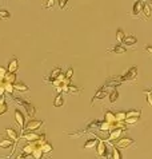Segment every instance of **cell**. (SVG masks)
Wrapping results in <instances>:
<instances>
[{"label":"cell","instance_id":"cell-1","mask_svg":"<svg viewBox=\"0 0 152 159\" xmlns=\"http://www.w3.org/2000/svg\"><path fill=\"white\" fill-rule=\"evenodd\" d=\"M12 99H13V102H15V103L23 106V107L25 108V111H27V114H28L29 118H34L35 115H36V108H35L31 103H28V102H25V100L20 99V98H12Z\"/></svg>","mask_w":152,"mask_h":159},{"label":"cell","instance_id":"cell-2","mask_svg":"<svg viewBox=\"0 0 152 159\" xmlns=\"http://www.w3.org/2000/svg\"><path fill=\"white\" fill-rule=\"evenodd\" d=\"M137 79V67H131L127 71V74L124 75V76L119 78L120 82H126V80H129V82H133Z\"/></svg>","mask_w":152,"mask_h":159},{"label":"cell","instance_id":"cell-3","mask_svg":"<svg viewBox=\"0 0 152 159\" xmlns=\"http://www.w3.org/2000/svg\"><path fill=\"white\" fill-rule=\"evenodd\" d=\"M135 143V140L131 138H119L118 140H115V147L116 148H127L129 146H132Z\"/></svg>","mask_w":152,"mask_h":159},{"label":"cell","instance_id":"cell-4","mask_svg":"<svg viewBox=\"0 0 152 159\" xmlns=\"http://www.w3.org/2000/svg\"><path fill=\"white\" fill-rule=\"evenodd\" d=\"M43 120H38V119H31V120L27 123V126H25V129L28 130V131H35V130H39L40 127L43 126Z\"/></svg>","mask_w":152,"mask_h":159},{"label":"cell","instance_id":"cell-5","mask_svg":"<svg viewBox=\"0 0 152 159\" xmlns=\"http://www.w3.org/2000/svg\"><path fill=\"white\" fill-rule=\"evenodd\" d=\"M96 154L101 158H107V147H105V143L103 140H97V144H96Z\"/></svg>","mask_w":152,"mask_h":159},{"label":"cell","instance_id":"cell-6","mask_svg":"<svg viewBox=\"0 0 152 159\" xmlns=\"http://www.w3.org/2000/svg\"><path fill=\"white\" fill-rule=\"evenodd\" d=\"M123 129H119V127H115L114 130L110 131V136L108 139L111 140V142H115V140H118L119 138H122V134H123Z\"/></svg>","mask_w":152,"mask_h":159},{"label":"cell","instance_id":"cell-7","mask_svg":"<svg viewBox=\"0 0 152 159\" xmlns=\"http://www.w3.org/2000/svg\"><path fill=\"white\" fill-rule=\"evenodd\" d=\"M15 120L17 122V125L20 126V129L24 130L25 127V118H24V114L19 111V110H15Z\"/></svg>","mask_w":152,"mask_h":159},{"label":"cell","instance_id":"cell-8","mask_svg":"<svg viewBox=\"0 0 152 159\" xmlns=\"http://www.w3.org/2000/svg\"><path fill=\"white\" fill-rule=\"evenodd\" d=\"M107 96V88L105 87H103V88H100L99 91L95 94V96L92 98V100H91V104H93V102L95 100H103Z\"/></svg>","mask_w":152,"mask_h":159},{"label":"cell","instance_id":"cell-9","mask_svg":"<svg viewBox=\"0 0 152 159\" xmlns=\"http://www.w3.org/2000/svg\"><path fill=\"white\" fill-rule=\"evenodd\" d=\"M21 138L25 139V140H28V142H36L38 138H39V135L35 131H28V132H24Z\"/></svg>","mask_w":152,"mask_h":159},{"label":"cell","instance_id":"cell-10","mask_svg":"<svg viewBox=\"0 0 152 159\" xmlns=\"http://www.w3.org/2000/svg\"><path fill=\"white\" fill-rule=\"evenodd\" d=\"M136 43H137V39L133 36V35H129V36L124 38V40H123L122 44H124V46H127V47H135Z\"/></svg>","mask_w":152,"mask_h":159},{"label":"cell","instance_id":"cell-11","mask_svg":"<svg viewBox=\"0 0 152 159\" xmlns=\"http://www.w3.org/2000/svg\"><path fill=\"white\" fill-rule=\"evenodd\" d=\"M17 68H19V60H17L16 58H13V59L10 61V64H8L7 71H8V72H12V74H16Z\"/></svg>","mask_w":152,"mask_h":159},{"label":"cell","instance_id":"cell-12","mask_svg":"<svg viewBox=\"0 0 152 159\" xmlns=\"http://www.w3.org/2000/svg\"><path fill=\"white\" fill-rule=\"evenodd\" d=\"M141 8H143V0H137V2L133 4L132 8V16H139L141 14Z\"/></svg>","mask_w":152,"mask_h":159},{"label":"cell","instance_id":"cell-13","mask_svg":"<svg viewBox=\"0 0 152 159\" xmlns=\"http://www.w3.org/2000/svg\"><path fill=\"white\" fill-rule=\"evenodd\" d=\"M38 147V144H36V142H29L27 146H24L23 147V152L24 154H27V155H31V154L34 152V150Z\"/></svg>","mask_w":152,"mask_h":159},{"label":"cell","instance_id":"cell-14","mask_svg":"<svg viewBox=\"0 0 152 159\" xmlns=\"http://www.w3.org/2000/svg\"><path fill=\"white\" fill-rule=\"evenodd\" d=\"M6 134L8 136V139H11L12 142H17V138H19V135H17V132L13 130V129H6Z\"/></svg>","mask_w":152,"mask_h":159},{"label":"cell","instance_id":"cell-15","mask_svg":"<svg viewBox=\"0 0 152 159\" xmlns=\"http://www.w3.org/2000/svg\"><path fill=\"white\" fill-rule=\"evenodd\" d=\"M13 88H15L16 91H20V92H25V91L29 90V87L27 84H24V83H21V82H15L13 83Z\"/></svg>","mask_w":152,"mask_h":159},{"label":"cell","instance_id":"cell-16","mask_svg":"<svg viewBox=\"0 0 152 159\" xmlns=\"http://www.w3.org/2000/svg\"><path fill=\"white\" fill-rule=\"evenodd\" d=\"M141 12H143V14H144V16L147 17V19H151V17H152V11H151V7H150V4H147V3H143Z\"/></svg>","mask_w":152,"mask_h":159},{"label":"cell","instance_id":"cell-17","mask_svg":"<svg viewBox=\"0 0 152 159\" xmlns=\"http://www.w3.org/2000/svg\"><path fill=\"white\" fill-rule=\"evenodd\" d=\"M3 79H4V83H11V84H13V83L16 82V75L7 71V74L4 75V78H3Z\"/></svg>","mask_w":152,"mask_h":159},{"label":"cell","instance_id":"cell-18","mask_svg":"<svg viewBox=\"0 0 152 159\" xmlns=\"http://www.w3.org/2000/svg\"><path fill=\"white\" fill-rule=\"evenodd\" d=\"M7 111H8V106L6 103V99H4V96H0V115L6 114Z\"/></svg>","mask_w":152,"mask_h":159},{"label":"cell","instance_id":"cell-19","mask_svg":"<svg viewBox=\"0 0 152 159\" xmlns=\"http://www.w3.org/2000/svg\"><path fill=\"white\" fill-rule=\"evenodd\" d=\"M127 118H140L141 115V111L140 110H129V111L126 112Z\"/></svg>","mask_w":152,"mask_h":159},{"label":"cell","instance_id":"cell-20","mask_svg":"<svg viewBox=\"0 0 152 159\" xmlns=\"http://www.w3.org/2000/svg\"><path fill=\"white\" fill-rule=\"evenodd\" d=\"M104 120L108 122V123H115L116 122V118H115V114L112 111H107L105 115H104Z\"/></svg>","mask_w":152,"mask_h":159},{"label":"cell","instance_id":"cell-21","mask_svg":"<svg viewBox=\"0 0 152 159\" xmlns=\"http://www.w3.org/2000/svg\"><path fill=\"white\" fill-rule=\"evenodd\" d=\"M13 146V142L11 139H3L0 140V148H11Z\"/></svg>","mask_w":152,"mask_h":159},{"label":"cell","instance_id":"cell-22","mask_svg":"<svg viewBox=\"0 0 152 159\" xmlns=\"http://www.w3.org/2000/svg\"><path fill=\"white\" fill-rule=\"evenodd\" d=\"M60 74H61V70H60V67H55V68L52 70V72H51V76L48 78V80H50V82H52L53 79H56V78L59 76Z\"/></svg>","mask_w":152,"mask_h":159},{"label":"cell","instance_id":"cell-23","mask_svg":"<svg viewBox=\"0 0 152 159\" xmlns=\"http://www.w3.org/2000/svg\"><path fill=\"white\" fill-rule=\"evenodd\" d=\"M40 148H42V151H43L44 154L52 152V150H53V147H52V144H51V143H48V142H46V143H44V144H42V146H40Z\"/></svg>","mask_w":152,"mask_h":159},{"label":"cell","instance_id":"cell-24","mask_svg":"<svg viewBox=\"0 0 152 159\" xmlns=\"http://www.w3.org/2000/svg\"><path fill=\"white\" fill-rule=\"evenodd\" d=\"M31 155H32L35 159H42V158H43V155H44V152L42 151V148H40L39 146H38V147L34 150V152L31 154Z\"/></svg>","mask_w":152,"mask_h":159},{"label":"cell","instance_id":"cell-25","mask_svg":"<svg viewBox=\"0 0 152 159\" xmlns=\"http://www.w3.org/2000/svg\"><path fill=\"white\" fill-rule=\"evenodd\" d=\"M124 38H126V34H124V31L122 28H119L118 31H116V40H118L119 44H120V43H123Z\"/></svg>","mask_w":152,"mask_h":159},{"label":"cell","instance_id":"cell-26","mask_svg":"<svg viewBox=\"0 0 152 159\" xmlns=\"http://www.w3.org/2000/svg\"><path fill=\"white\" fill-rule=\"evenodd\" d=\"M63 104H64V99H63V96L59 94L55 98V100H53V106H55V107H61Z\"/></svg>","mask_w":152,"mask_h":159},{"label":"cell","instance_id":"cell-27","mask_svg":"<svg viewBox=\"0 0 152 159\" xmlns=\"http://www.w3.org/2000/svg\"><path fill=\"white\" fill-rule=\"evenodd\" d=\"M108 98H110V102H111V103H115V102L119 99V92L116 91V90H112V91L110 92Z\"/></svg>","mask_w":152,"mask_h":159},{"label":"cell","instance_id":"cell-28","mask_svg":"<svg viewBox=\"0 0 152 159\" xmlns=\"http://www.w3.org/2000/svg\"><path fill=\"white\" fill-rule=\"evenodd\" d=\"M112 51L115 54H126V48L123 47V44H116V46L112 48Z\"/></svg>","mask_w":152,"mask_h":159},{"label":"cell","instance_id":"cell-29","mask_svg":"<svg viewBox=\"0 0 152 159\" xmlns=\"http://www.w3.org/2000/svg\"><path fill=\"white\" fill-rule=\"evenodd\" d=\"M115 118H116V122H124V119L127 118V115L124 111H119L115 114Z\"/></svg>","mask_w":152,"mask_h":159},{"label":"cell","instance_id":"cell-30","mask_svg":"<svg viewBox=\"0 0 152 159\" xmlns=\"http://www.w3.org/2000/svg\"><path fill=\"white\" fill-rule=\"evenodd\" d=\"M96 144H97L96 139H88L87 142L84 143V148H92V147H95Z\"/></svg>","mask_w":152,"mask_h":159},{"label":"cell","instance_id":"cell-31","mask_svg":"<svg viewBox=\"0 0 152 159\" xmlns=\"http://www.w3.org/2000/svg\"><path fill=\"white\" fill-rule=\"evenodd\" d=\"M68 92H69V94H75V95H76V94H79V92H80V88L69 83V86H68Z\"/></svg>","mask_w":152,"mask_h":159},{"label":"cell","instance_id":"cell-32","mask_svg":"<svg viewBox=\"0 0 152 159\" xmlns=\"http://www.w3.org/2000/svg\"><path fill=\"white\" fill-rule=\"evenodd\" d=\"M4 90H6V92H8L10 95H12V92H13V84H11V83H4Z\"/></svg>","mask_w":152,"mask_h":159},{"label":"cell","instance_id":"cell-33","mask_svg":"<svg viewBox=\"0 0 152 159\" xmlns=\"http://www.w3.org/2000/svg\"><path fill=\"white\" fill-rule=\"evenodd\" d=\"M46 142H47V140H46V134L39 135V138H38V140H36V144L39 146V147H40V146H42V144H44Z\"/></svg>","mask_w":152,"mask_h":159},{"label":"cell","instance_id":"cell-34","mask_svg":"<svg viewBox=\"0 0 152 159\" xmlns=\"http://www.w3.org/2000/svg\"><path fill=\"white\" fill-rule=\"evenodd\" d=\"M0 17H2V19H10L11 14L7 10H0Z\"/></svg>","mask_w":152,"mask_h":159},{"label":"cell","instance_id":"cell-35","mask_svg":"<svg viewBox=\"0 0 152 159\" xmlns=\"http://www.w3.org/2000/svg\"><path fill=\"white\" fill-rule=\"evenodd\" d=\"M139 120V118H126L124 119V122H126V125H135Z\"/></svg>","mask_w":152,"mask_h":159},{"label":"cell","instance_id":"cell-36","mask_svg":"<svg viewBox=\"0 0 152 159\" xmlns=\"http://www.w3.org/2000/svg\"><path fill=\"white\" fill-rule=\"evenodd\" d=\"M112 157H114V159H123L122 158V154H120V151H119V148H116V147H114Z\"/></svg>","mask_w":152,"mask_h":159},{"label":"cell","instance_id":"cell-37","mask_svg":"<svg viewBox=\"0 0 152 159\" xmlns=\"http://www.w3.org/2000/svg\"><path fill=\"white\" fill-rule=\"evenodd\" d=\"M144 94L147 95V103H148L151 107H152V91H144Z\"/></svg>","mask_w":152,"mask_h":159},{"label":"cell","instance_id":"cell-38","mask_svg":"<svg viewBox=\"0 0 152 159\" xmlns=\"http://www.w3.org/2000/svg\"><path fill=\"white\" fill-rule=\"evenodd\" d=\"M64 75H65L67 79H69L71 80V79H72V75H74V68H68V71H67Z\"/></svg>","mask_w":152,"mask_h":159},{"label":"cell","instance_id":"cell-39","mask_svg":"<svg viewBox=\"0 0 152 159\" xmlns=\"http://www.w3.org/2000/svg\"><path fill=\"white\" fill-rule=\"evenodd\" d=\"M53 4H55V0H47L46 4H44V7H46V8H51V7H53Z\"/></svg>","mask_w":152,"mask_h":159},{"label":"cell","instance_id":"cell-40","mask_svg":"<svg viewBox=\"0 0 152 159\" xmlns=\"http://www.w3.org/2000/svg\"><path fill=\"white\" fill-rule=\"evenodd\" d=\"M67 3H68V0H59V7L63 10V8L67 6Z\"/></svg>","mask_w":152,"mask_h":159},{"label":"cell","instance_id":"cell-41","mask_svg":"<svg viewBox=\"0 0 152 159\" xmlns=\"http://www.w3.org/2000/svg\"><path fill=\"white\" fill-rule=\"evenodd\" d=\"M7 74V70H6V67H0V76L2 78H4V75Z\"/></svg>","mask_w":152,"mask_h":159},{"label":"cell","instance_id":"cell-42","mask_svg":"<svg viewBox=\"0 0 152 159\" xmlns=\"http://www.w3.org/2000/svg\"><path fill=\"white\" fill-rule=\"evenodd\" d=\"M145 51L148 52V54H150V56L152 58V46H147V47H145Z\"/></svg>","mask_w":152,"mask_h":159},{"label":"cell","instance_id":"cell-43","mask_svg":"<svg viewBox=\"0 0 152 159\" xmlns=\"http://www.w3.org/2000/svg\"><path fill=\"white\" fill-rule=\"evenodd\" d=\"M4 92H6V90H4V83H3V84H0V96H3Z\"/></svg>","mask_w":152,"mask_h":159},{"label":"cell","instance_id":"cell-44","mask_svg":"<svg viewBox=\"0 0 152 159\" xmlns=\"http://www.w3.org/2000/svg\"><path fill=\"white\" fill-rule=\"evenodd\" d=\"M27 157H28V155H27V154H24V152H23V154H21V155H19V157H17L16 159H25Z\"/></svg>","mask_w":152,"mask_h":159},{"label":"cell","instance_id":"cell-45","mask_svg":"<svg viewBox=\"0 0 152 159\" xmlns=\"http://www.w3.org/2000/svg\"><path fill=\"white\" fill-rule=\"evenodd\" d=\"M3 83H4V79H3L2 76H0V84H3Z\"/></svg>","mask_w":152,"mask_h":159},{"label":"cell","instance_id":"cell-46","mask_svg":"<svg viewBox=\"0 0 152 159\" xmlns=\"http://www.w3.org/2000/svg\"><path fill=\"white\" fill-rule=\"evenodd\" d=\"M148 2H150V4H152V0H148Z\"/></svg>","mask_w":152,"mask_h":159}]
</instances>
